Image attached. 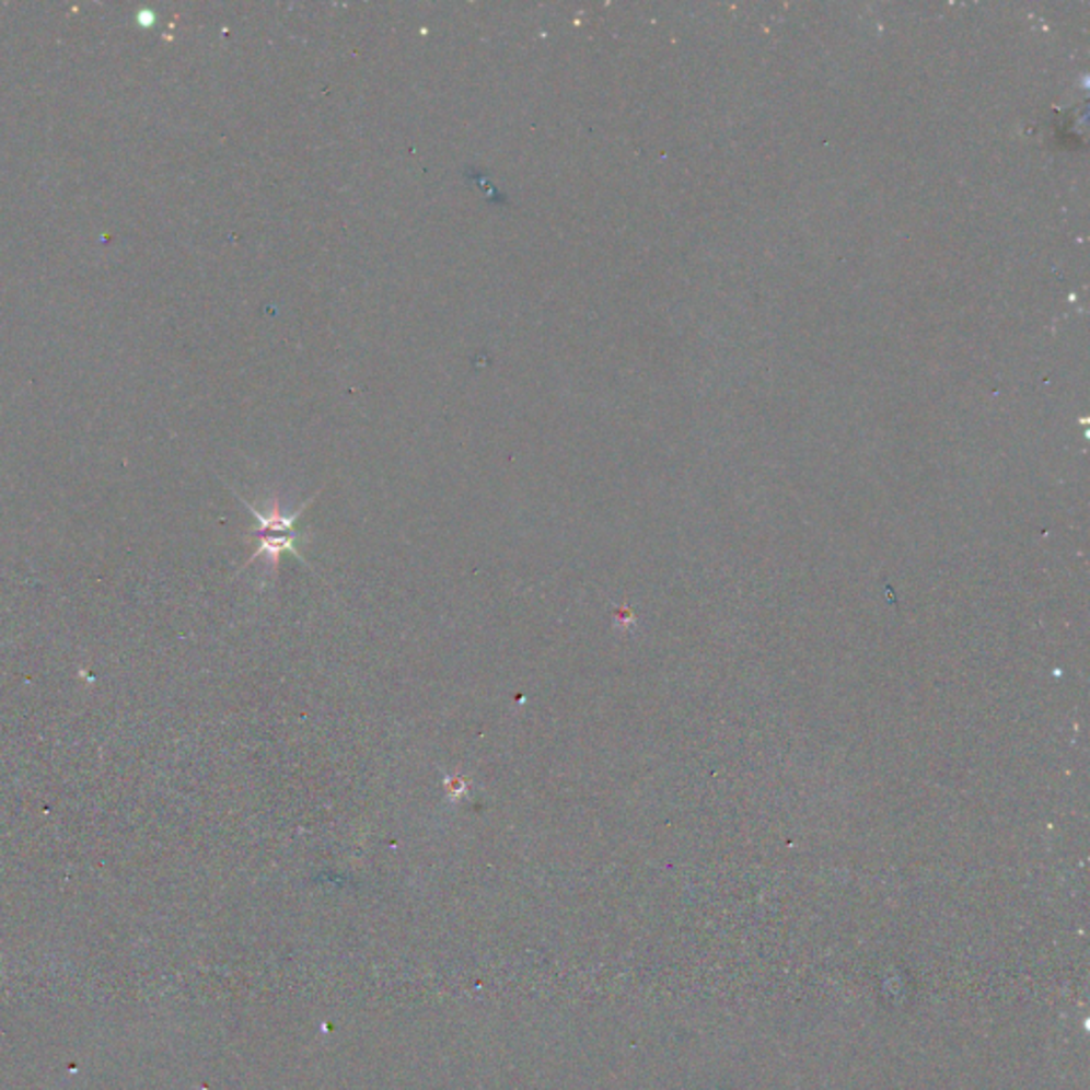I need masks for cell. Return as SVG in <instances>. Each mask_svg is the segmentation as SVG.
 I'll return each instance as SVG.
<instances>
[{
  "label": "cell",
  "mask_w": 1090,
  "mask_h": 1090,
  "mask_svg": "<svg viewBox=\"0 0 1090 1090\" xmlns=\"http://www.w3.org/2000/svg\"><path fill=\"white\" fill-rule=\"evenodd\" d=\"M315 497H317V495H313L312 499H308L303 506L299 507V509H294V511H290V513H286V511L281 509L279 499H272L269 507H267V509H263V511H260V509H256L254 506H250L247 501H243V506L247 507V509L252 511V515H254V518H256V522H258V529L254 531L258 537H263V535H290V533H294V524H297V520L301 518V513L310 507V503L315 501Z\"/></svg>",
  "instance_id": "obj_1"
},
{
  "label": "cell",
  "mask_w": 1090,
  "mask_h": 1090,
  "mask_svg": "<svg viewBox=\"0 0 1090 1090\" xmlns=\"http://www.w3.org/2000/svg\"><path fill=\"white\" fill-rule=\"evenodd\" d=\"M258 549L252 554V558H247V565H252L256 558H265V563L269 565V571L275 576L277 567H279V560H281V554L283 552H290L292 556H297L299 560H303L301 556V549H299V535L297 533H290V535H263L258 537Z\"/></svg>",
  "instance_id": "obj_2"
}]
</instances>
